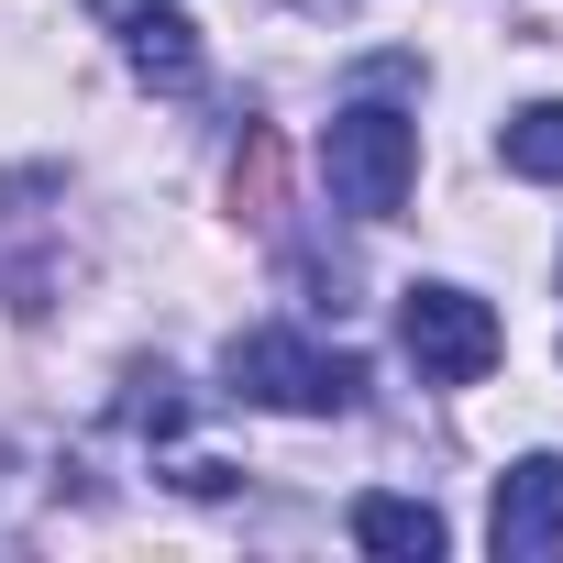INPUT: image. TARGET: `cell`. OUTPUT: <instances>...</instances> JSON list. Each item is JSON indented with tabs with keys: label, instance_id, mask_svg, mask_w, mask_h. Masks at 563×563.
I'll return each instance as SVG.
<instances>
[{
	"label": "cell",
	"instance_id": "1",
	"mask_svg": "<svg viewBox=\"0 0 563 563\" xmlns=\"http://www.w3.org/2000/svg\"><path fill=\"white\" fill-rule=\"evenodd\" d=\"M321 177H332V210H354V221H398L409 188H420V122L387 111V100L332 111V133H321Z\"/></svg>",
	"mask_w": 563,
	"mask_h": 563
},
{
	"label": "cell",
	"instance_id": "2",
	"mask_svg": "<svg viewBox=\"0 0 563 563\" xmlns=\"http://www.w3.org/2000/svg\"><path fill=\"white\" fill-rule=\"evenodd\" d=\"M221 376H232V398L288 409V420H343V409L365 398V365L332 354V343H310V332H243V343L221 354Z\"/></svg>",
	"mask_w": 563,
	"mask_h": 563
},
{
	"label": "cell",
	"instance_id": "3",
	"mask_svg": "<svg viewBox=\"0 0 563 563\" xmlns=\"http://www.w3.org/2000/svg\"><path fill=\"white\" fill-rule=\"evenodd\" d=\"M398 343H409V365H420V387H475L497 354H508V332H497V310L475 299V288H398Z\"/></svg>",
	"mask_w": 563,
	"mask_h": 563
},
{
	"label": "cell",
	"instance_id": "4",
	"mask_svg": "<svg viewBox=\"0 0 563 563\" xmlns=\"http://www.w3.org/2000/svg\"><path fill=\"white\" fill-rule=\"evenodd\" d=\"M486 541H497L508 563H541V552H563V453H519V464L497 475Z\"/></svg>",
	"mask_w": 563,
	"mask_h": 563
},
{
	"label": "cell",
	"instance_id": "5",
	"mask_svg": "<svg viewBox=\"0 0 563 563\" xmlns=\"http://www.w3.org/2000/svg\"><path fill=\"white\" fill-rule=\"evenodd\" d=\"M100 12L122 23V56H133V78H144V89H166V100H188V89H199V67H210V56H199V23L177 12V0H100Z\"/></svg>",
	"mask_w": 563,
	"mask_h": 563
},
{
	"label": "cell",
	"instance_id": "6",
	"mask_svg": "<svg viewBox=\"0 0 563 563\" xmlns=\"http://www.w3.org/2000/svg\"><path fill=\"white\" fill-rule=\"evenodd\" d=\"M354 541L387 552V563H431V552L453 541V519H442L431 497H354Z\"/></svg>",
	"mask_w": 563,
	"mask_h": 563
},
{
	"label": "cell",
	"instance_id": "7",
	"mask_svg": "<svg viewBox=\"0 0 563 563\" xmlns=\"http://www.w3.org/2000/svg\"><path fill=\"white\" fill-rule=\"evenodd\" d=\"M497 155H508V177H541V188H563V100H530V111H508Z\"/></svg>",
	"mask_w": 563,
	"mask_h": 563
}]
</instances>
